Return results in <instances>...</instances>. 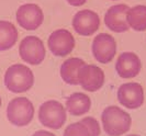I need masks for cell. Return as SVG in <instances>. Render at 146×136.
I'll list each match as a JSON object with an SVG mask.
<instances>
[{
  "mask_svg": "<svg viewBox=\"0 0 146 136\" xmlns=\"http://www.w3.org/2000/svg\"><path fill=\"white\" fill-rule=\"evenodd\" d=\"M103 131L109 136H121L131 129L132 119L127 112L117 105H111L103 110L101 115Z\"/></svg>",
  "mask_w": 146,
  "mask_h": 136,
  "instance_id": "cell-1",
  "label": "cell"
},
{
  "mask_svg": "<svg viewBox=\"0 0 146 136\" xmlns=\"http://www.w3.org/2000/svg\"><path fill=\"white\" fill-rule=\"evenodd\" d=\"M34 84V75L28 66L15 64L5 74V85L11 92L21 93L30 90Z\"/></svg>",
  "mask_w": 146,
  "mask_h": 136,
  "instance_id": "cell-2",
  "label": "cell"
},
{
  "mask_svg": "<svg viewBox=\"0 0 146 136\" xmlns=\"http://www.w3.org/2000/svg\"><path fill=\"white\" fill-rule=\"evenodd\" d=\"M66 109L58 101L50 100L44 102L38 110V121L52 129H60L66 122Z\"/></svg>",
  "mask_w": 146,
  "mask_h": 136,
  "instance_id": "cell-3",
  "label": "cell"
},
{
  "mask_svg": "<svg viewBox=\"0 0 146 136\" xmlns=\"http://www.w3.org/2000/svg\"><path fill=\"white\" fill-rule=\"evenodd\" d=\"M34 116V107L28 98H15L10 101L7 107V117L15 126H25Z\"/></svg>",
  "mask_w": 146,
  "mask_h": 136,
  "instance_id": "cell-4",
  "label": "cell"
},
{
  "mask_svg": "<svg viewBox=\"0 0 146 136\" xmlns=\"http://www.w3.org/2000/svg\"><path fill=\"white\" fill-rule=\"evenodd\" d=\"M19 54L23 62L30 65H40L45 58L43 41L37 36H25L20 43Z\"/></svg>",
  "mask_w": 146,
  "mask_h": 136,
  "instance_id": "cell-5",
  "label": "cell"
},
{
  "mask_svg": "<svg viewBox=\"0 0 146 136\" xmlns=\"http://www.w3.org/2000/svg\"><path fill=\"white\" fill-rule=\"evenodd\" d=\"M43 21V11L35 3L22 5L17 11V22L27 31H34L38 29Z\"/></svg>",
  "mask_w": 146,
  "mask_h": 136,
  "instance_id": "cell-6",
  "label": "cell"
},
{
  "mask_svg": "<svg viewBox=\"0 0 146 136\" xmlns=\"http://www.w3.org/2000/svg\"><path fill=\"white\" fill-rule=\"evenodd\" d=\"M117 53V43L113 36L108 33H100L94 38L92 54L101 64L110 63Z\"/></svg>",
  "mask_w": 146,
  "mask_h": 136,
  "instance_id": "cell-7",
  "label": "cell"
},
{
  "mask_svg": "<svg viewBox=\"0 0 146 136\" xmlns=\"http://www.w3.org/2000/svg\"><path fill=\"white\" fill-rule=\"evenodd\" d=\"M48 47L53 55L64 57L69 55L75 47V38L73 34L65 29L56 30L48 37Z\"/></svg>",
  "mask_w": 146,
  "mask_h": 136,
  "instance_id": "cell-8",
  "label": "cell"
},
{
  "mask_svg": "<svg viewBox=\"0 0 146 136\" xmlns=\"http://www.w3.org/2000/svg\"><path fill=\"white\" fill-rule=\"evenodd\" d=\"M104 84V72L96 65H84L78 70V85L86 91H98Z\"/></svg>",
  "mask_w": 146,
  "mask_h": 136,
  "instance_id": "cell-9",
  "label": "cell"
},
{
  "mask_svg": "<svg viewBox=\"0 0 146 136\" xmlns=\"http://www.w3.org/2000/svg\"><path fill=\"white\" fill-rule=\"evenodd\" d=\"M100 27V18L95 11L85 9L78 11L73 18V28L79 34L90 36L96 33Z\"/></svg>",
  "mask_w": 146,
  "mask_h": 136,
  "instance_id": "cell-10",
  "label": "cell"
},
{
  "mask_svg": "<svg viewBox=\"0 0 146 136\" xmlns=\"http://www.w3.org/2000/svg\"><path fill=\"white\" fill-rule=\"evenodd\" d=\"M117 100L123 107L127 109H139L144 102L143 87L137 82L123 84L117 90Z\"/></svg>",
  "mask_w": 146,
  "mask_h": 136,
  "instance_id": "cell-11",
  "label": "cell"
},
{
  "mask_svg": "<svg viewBox=\"0 0 146 136\" xmlns=\"http://www.w3.org/2000/svg\"><path fill=\"white\" fill-rule=\"evenodd\" d=\"M130 8L126 5H114L108 9L104 15V23L115 33L126 32L130 25L126 21V13Z\"/></svg>",
  "mask_w": 146,
  "mask_h": 136,
  "instance_id": "cell-12",
  "label": "cell"
},
{
  "mask_svg": "<svg viewBox=\"0 0 146 136\" xmlns=\"http://www.w3.org/2000/svg\"><path fill=\"white\" fill-rule=\"evenodd\" d=\"M142 63L139 57L132 52L122 53L115 63V70L121 78H134L141 72Z\"/></svg>",
  "mask_w": 146,
  "mask_h": 136,
  "instance_id": "cell-13",
  "label": "cell"
},
{
  "mask_svg": "<svg viewBox=\"0 0 146 136\" xmlns=\"http://www.w3.org/2000/svg\"><path fill=\"white\" fill-rule=\"evenodd\" d=\"M91 107V100L87 94L82 92H75L66 100V110L72 115L80 116L87 113Z\"/></svg>",
  "mask_w": 146,
  "mask_h": 136,
  "instance_id": "cell-14",
  "label": "cell"
},
{
  "mask_svg": "<svg viewBox=\"0 0 146 136\" xmlns=\"http://www.w3.org/2000/svg\"><path fill=\"white\" fill-rule=\"evenodd\" d=\"M84 65H86V63L81 58H68L60 66L62 79L68 85L77 86L78 85V70Z\"/></svg>",
  "mask_w": 146,
  "mask_h": 136,
  "instance_id": "cell-15",
  "label": "cell"
},
{
  "mask_svg": "<svg viewBox=\"0 0 146 136\" xmlns=\"http://www.w3.org/2000/svg\"><path fill=\"white\" fill-rule=\"evenodd\" d=\"M18 41V30L9 21H0V50H10Z\"/></svg>",
  "mask_w": 146,
  "mask_h": 136,
  "instance_id": "cell-16",
  "label": "cell"
},
{
  "mask_svg": "<svg viewBox=\"0 0 146 136\" xmlns=\"http://www.w3.org/2000/svg\"><path fill=\"white\" fill-rule=\"evenodd\" d=\"M126 21L130 28L142 32L146 30V6L139 5L133 8H130L126 13Z\"/></svg>",
  "mask_w": 146,
  "mask_h": 136,
  "instance_id": "cell-17",
  "label": "cell"
},
{
  "mask_svg": "<svg viewBox=\"0 0 146 136\" xmlns=\"http://www.w3.org/2000/svg\"><path fill=\"white\" fill-rule=\"evenodd\" d=\"M64 136H90V134L87 126L84 123L76 122L66 127Z\"/></svg>",
  "mask_w": 146,
  "mask_h": 136,
  "instance_id": "cell-18",
  "label": "cell"
},
{
  "mask_svg": "<svg viewBox=\"0 0 146 136\" xmlns=\"http://www.w3.org/2000/svg\"><path fill=\"white\" fill-rule=\"evenodd\" d=\"M80 122L81 123H84V124L87 126L90 136H99L100 135L101 129H100V125H99V123H98V121L96 120L95 117H92V116H87V117L81 119Z\"/></svg>",
  "mask_w": 146,
  "mask_h": 136,
  "instance_id": "cell-19",
  "label": "cell"
},
{
  "mask_svg": "<svg viewBox=\"0 0 146 136\" xmlns=\"http://www.w3.org/2000/svg\"><path fill=\"white\" fill-rule=\"evenodd\" d=\"M66 1L73 7H79V6H82L84 3H86L87 0H66Z\"/></svg>",
  "mask_w": 146,
  "mask_h": 136,
  "instance_id": "cell-20",
  "label": "cell"
},
{
  "mask_svg": "<svg viewBox=\"0 0 146 136\" xmlns=\"http://www.w3.org/2000/svg\"><path fill=\"white\" fill-rule=\"evenodd\" d=\"M32 136H56V135H54L53 133L47 132V131H37Z\"/></svg>",
  "mask_w": 146,
  "mask_h": 136,
  "instance_id": "cell-21",
  "label": "cell"
},
{
  "mask_svg": "<svg viewBox=\"0 0 146 136\" xmlns=\"http://www.w3.org/2000/svg\"><path fill=\"white\" fill-rule=\"evenodd\" d=\"M127 136H139V135H136V134H132V135H127Z\"/></svg>",
  "mask_w": 146,
  "mask_h": 136,
  "instance_id": "cell-22",
  "label": "cell"
},
{
  "mask_svg": "<svg viewBox=\"0 0 146 136\" xmlns=\"http://www.w3.org/2000/svg\"><path fill=\"white\" fill-rule=\"evenodd\" d=\"M0 107H1V98H0Z\"/></svg>",
  "mask_w": 146,
  "mask_h": 136,
  "instance_id": "cell-23",
  "label": "cell"
},
{
  "mask_svg": "<svg viewBox=\"0 0 146 136\" xmlns=\"http://www.w3.org/2000/svg\"><path fill=\"white\" fill-rule=\"evenodd\" d=\"M113 1H117V0H113Z\"/></svg>",
  "mask_w": 146,
  "mask_h": 136,
  "instance_id": "cell-24",
  "label": "cell"
}]
</instances>
